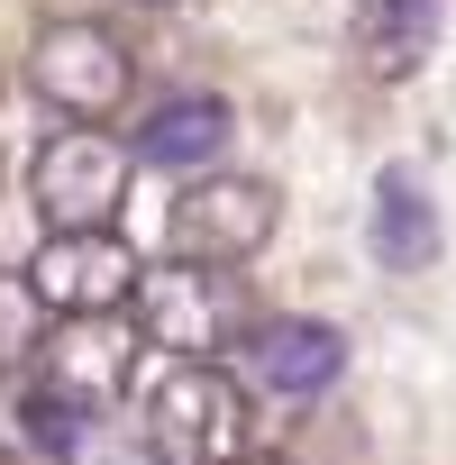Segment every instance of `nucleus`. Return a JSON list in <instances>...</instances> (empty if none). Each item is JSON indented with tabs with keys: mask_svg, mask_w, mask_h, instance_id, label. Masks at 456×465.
Returning <instances> with one entry per match:
<instances>
[{
	"mask_svg": "<svg viewBox=\"0 0 456 465\" xmlns=\"http://www.w3.org/2000/svg\"><path fill=\"white\" fill-rule=\"evenodd\" d=\"M128 392H137V438L164 465H247L256 411L210 356H155V365H137Z\"/></svg>",
	"mask_w": 456,
	"mask_h": 465,
	"instance_id": "obj_1",
	"label": "nucleus"
},
{
	"mask_svg": "<svg viewBox=\"0 0 456 465\" xmlns=\"http://www.w3.org/2000/svg\"><path fill=\"white\" fill-rule=\"evenodd\" d=\"M128 173H137V155H128L101 119H74V128H55V137L37 146L28 192H37V210H46L55 228H110V210L128 201Z\"/></svg>",
	"mask_w": 456,
	"mask_h": 465,
	"instance_id": "obj_2",
	"label": "nucleus"
},
{
	"mask_svg": "<svg viewBox=\"0 0 456 465\" xmlns=\"http://www.w3.org/2000/svg\"><path fill=\"white\" fill-rule=\"evenodd\" d=\"M128 311H137L146 347H164V356H219L228 338H238V320H247L238 283H228L219 265H192V256H173L164 274H137Z\"/></svg>",
	"mask_w": 456,
	"mask_h": 465,
	"instance_id": "obj_3",
	"label": "nucleus"
},
{
	"mask_svg": "<svg viewBox=\"0 0 456 465\" xmlns=\"http://www.w3.org/2000/svg\"><path fill=\"white\" fill-rule=\"evenodd\" d=\"M137 256L119 228H55V238L28 256V292L55 311V320H92V311H119L137 292Z\"/></svg>",
	"mask_w": 456,
	"mask_h": 465,
	"instance_id": "obj_4",
	"label": "nucleus"
},
{
	"mask_svg": "<svg viewBox=\"0 0 456 465\" xmlns=\"http://www.w3.org/2000/svg\"><path fill=\"white\" fill-rule=\"evenodd\" d=\"M28 83H37L64 119H110V110L128 101L137 64H128V46H119L110 28H92V19H55V28L37 37V55H28Z\"/></svg>",
	"mask_w": 456,
	"mask_h": 465,
	"instance_id": "obj_5",
	"label": "nucleus"
},
{
	"mask_svg": "<svg viewBox=\"0 0 456 465\" xmlns=\"http://www.w3.org/2000/svg\"><path fill=\"white\" fill-rule=\"evenodd\" d=\"M274 183H256V173H210V183H192L183 201H173V247L192 256V265H247L265 238H274Z\"/></svg>",
	"mask_w": 456,
	"mask_h": 465,
	"instance_id": "obj_6",
	"label": "nucleus"
},
{
	"mask_svg": "<svg viewBox=\"0 0 456 465\" xmlns=\"http://www.w3.org/2000/svg\"><path fill=\"white\" fill-rule=\"evenodd\" d=\"M37 365H46V383L55 392H74V401H110V392H128L137 383V338L110 320V311H92V320H64L55 338H37Z\"/></svg>",
	"mask_w": 456,
	"mask_h": 465,
	"instance_id": "obj_7",
	"label": "nucleus"
},
{
	"mask_svg": "<svg viewBox=\"0 0 456 465\" xmlns=\"http://www.w3.org/2000/svg\"><path fill=\"white\" fill-rule=\"evenodd\" d=\"M247 374L265 383V392H283V401H311V392H329L338 374H347V338L329 329V320H265V329H247Z\"/></svg>",
	"mask_w": 456,
	"mask_h": 465,
	"instance_id": "obj_8",
	"label": "nucleus"
},
{
	"mask_svg": "<svg viewBox=\"0 0 456 465\" xmlns=\"http://www.w3.org/2000/svg\"><path fill=\"white\" fill-rule=\"evenodd\" d=\"M365 247H374L383 274H429V265H438V201H429V183H420L411 164H392V173L374 183Z\"/></svg>",
	"mask_w": 456,
	"mask_h": 465,
	"instance_id": "obj_9",
	"label": "nucleus"
},
{
	"mask_svg": "<svg viewBox=\"0 0 456 465\" xmlns=\"http://www.w3.org/2000/svg\"><path fill=\"white\" fill-rule=\"evenodd\" d=\"M228 101L219 92H164L155 110H146V128L128 137V155L137 164H164V173H192V164H210L219 146H228Z\"/></svg>",
	"mask_w": 456,
	"mask_h": 465,
	"instance_id": "obj_10",
	"label": "nucleus"
},
{
	"mask_svg": "<svg viewBox=\"0 0 456 465\" xmlns=\"http://www.w3.org/2000/svg\"><path fill=\"white\" fill-rule=\"evenodd\" d=\"M438 46V0H356V55L374 83H411Z\"/></svg>",
	"mask_w": 456,
	"mask_h": 465,
	"instance_id": "obj_11",
	"label": "nucleus"
},
{
	"mask_svg": "<svg viewBox=\"0 0 456 465\" xmlns=\"http://www.w3.org/2000/svg\"><path fill=\"white\" fill-rule=\"evenodd\" d=\"M92 420H101V411L74 401V392H55L46 374L19 392V447H37V456H74V447L92 438Z\"/></svg>",
	"mask_w": 456,
	"mask_h": 465,
	"instance_id": "obj_12",
	"label": "nucleus"
},
{
	"mask_svg": "<svg viewBox=\"0 0 456 465\" xmlns=\"http://www.w3.org/2000/svg\"><path fill=\"white\" fill-rule=\"evenodd\" d=\"M46 338V302L28 292V274H0V365H28Z\"/></svg>",
	"mask_w": 456,
	"mask_h": 465,
	"instance_id": "obj_13",
	"label": "nucleus"
},
{
	"mask_svg": "<svg viewBox=\"0 0 456 465\" xmlns=\"http://www.w3.org/2000/svg\"><path fill=\"white\" fill-rule=\"evenodd\" d=\"M64 465H164V456H155L146 438H101V429H92V438H83Z\"/></svg>",
	"mask_w": 456,
	"mask_h": 465,
	"instance_id": "obj_14",
	"label": "nucleus"
},
{
	"mask_svg": "<svg viewBox=\"0 0 456 465\" xmlns=\"http://www.w3.org/2000/svg\"><path fill=\"white\" fill-rule=\"evenodd\" d=\"M0 447H19V383H10V365H0Z\"/></svg>",
	"mask_w": 456,
	"mask_h": 465,
	"instance_id": "obj_15",
	"label": "nucleus"
}]
</instances>
